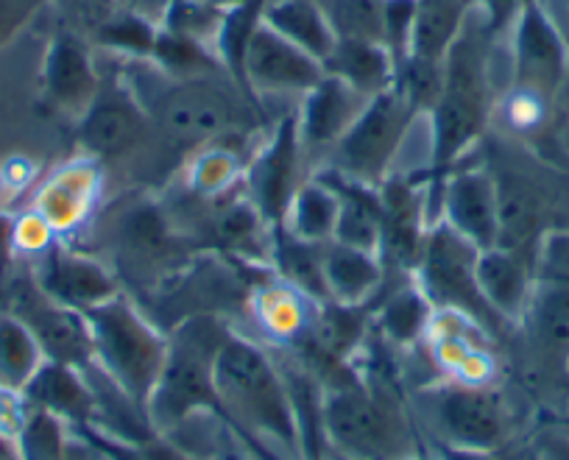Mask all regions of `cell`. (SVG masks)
<instances>
[{
  "mask_svg": "<svg viewBox=\"0 0 569 460\" xmlns=\"http://www.w3.org/2000/svg\"><path fill=\"white\" fill-rule=\"evenodd\" d=\"M430 216L456 229L475 249H491L500 243V201L491 173L480 162L478 153L441 177V182L430 184Z\"/></svg>",
  "mask_w": 569,
  "mask_h": 460,
  "instance_id": "cell-15",
  "label": "cell"
},
{
  "mask_svg": "<svg viewBox=\"0 0 569 460\" xmlns=\"http://www.w3.org/2000/svg\"><path fill=\"white\" fill-rule=\"evenodd\" d=\"M556 112L561 120H569V68H567V76H563V81H561V90H558Z\"/></svg>",
  "mask_w": 569,
  "mask_h": 460,
  "instance_id": "cell-43",
  "label": "cell"
},
{
  "mask_svg": "<svg viewBox=\"0 0 569 460\" xmlns=\"http://www.w3.org/2000/svg\"><path fill=\"white\" fill-rule=\"evenodd\" d=\"M42 12H48L46 0H0V48L18 40Z\"/></svg>",
  "mask_w": 569,
  "mask_h": 460,
  "instance_id": "cell-35",
  "label": "cell"
},
{
  "mask_svg": "<svg viewBox=\"0 0 569 460\" xmlns=\"http://www.w3.org/2000/svg\"><path fill=\"white\" fill-rule=\"evenodd\" d=\"M558 148H561L563 160L569 162V120H561V126H558Z\"/></svg>",
  "mask_w": 569,
  "mask_h": 460,
  "instance_id": "cell-44",
  "label": "cell"
},
{
  "mask_svg": "<svg viewBox=\"0 0 569 460\" xmlns=\"http://www.w3.org/2000/svg\"><path fill=\"white\" fill-rule=\"evenodd\" d=\"M101 87V53L79 31L53 20L40 62V107L76 126Z\"/></svg>",
  "mask_w": 569,
  "mask_h": 460,
  "instance_id": "cell-13",
  "label": "cell"
},
{
  "mask_svg": "<svg viewBox=\"0 0 569 460\" xmlns=\"http://www.w3.org/2000/svg\"><path fill=\"white\" fill-rule=\"evenodd\" d=\"M313 173L325 177L338 196V221H336V238L332 240L347 246H358V249H369V251L380 249V232H382L380 190L371 188V184L341 177V173H332V171H313Z\"/></svg>",
  "mask_w": 569,
  "mask_h": 460,
  "instance_id": "cell-23",
  "label": "cell"
},
{
  "mask_svg": "<svg viewBox=\"0 0 569 460\" xmlns=\"http://www.w3.org/2000/svg\"><path fill=\"white\" fill-rule=\"evenodd\" d=\"M336 221H338V196L330 188L325 177L319 173H308L302 184L293 193L291 204L284 210L282 223L293 238L305 240V243H330L336 238Z\"/></svg>",
  "mask_w": 569,
  "mask_h": 460,
  "instance_id": "cell-27",
  "label": "cell"
},
{
  "mask_svg": "<svg viewBox=\"0 0 569 460\" xmlns=\"http://www.w3.org/2000/svg\"><path fill=\"white\" fill-rule=\"evenodd\" d=\"M234 73L266 112L288 114L325 76V64L279 37L257 14L240 42Z\"/></svg>",
  "mask_w": 569,
  "mask_h": 460,
  "instance_id": "cell-12",
  "label": "cell"
},
{
  "mask_svg": "<svg viewBox=\"0 0 569 460\" xmlns=\"http://www.w3.org/2000/svg\"><path fill=\"white\" fill-rule=\"evenodd\" d=\"M416 427L425 438L452 454H483L528 441L539 424L533 413L539 404L525 393L522 386L506 382H463L430 380L416 386L408 402Z\"/></svg>",
  "mask_w": 569,
  "mask_h": 460,
  "instance_id": "cell-3",
  "label": "cell"
},
{
  "mask_svg": "<svg viewBox=\"0 0 569 460\" xmlns=\"http://www.w3.org/2000/svg\"><path fill=\"white\" fill-rule=\"evenodd\" d=\"M321 271H325L327 301L341 307L369 304L386 284V266L377 251L338 243V240L325 243Z\"/></svg>",
  "mask_w": 569,
  "mask_h": 460,
  "instance_id": "cell-21",
  "label": "cell"
},
{
  "mask_svg": "<svg viewBox=\"0 0 569 460\" xmlns=\"http://www.w3.org/2000/svg\"><path fill=\"white\" fill-rule=\"evenodd\" d=\"M218 413L257 460H305L291 380L266 347L229 330L216 358Z\"/></svg>",
  "mask_w": 569,
  "mask_h": 460,
  "instance_id": "cell-2",
  "label": "cell"
},
{
  "mask_svg": "<svg viewBox=\"0 0 569 460\" xmlns=\"http://www.w3.org/2000/svg\"><path fill=\"white\" fill-rule=\"evenodd\" d=\"M260 20L321 64L336 46V34L319 0H262Z\"/></svg>",
  "mask_w": 569,
  "mask_h": 460,
  "instance_id": "cell-25",
  "label": "cell"
},
{
  "mask_svg": "<svg viewBox=\"0 0 569 460\" xmlns=\"http://www.w3.org/2000/svg\"><path fill=\"white\" fill-rule=\"evenodd\" d=\"M297 112V109H293ZM288 112L279 120H273L254 146L249 148L243 166V193L249 196L251 204L260 210V216L279 229L284 210L291 204L293 193L302 184V171L308 168L305 162L302 142L297 131V114ZM310 173V171H308Z\"/></svg>",
  "mask_w": 569,
  "mask_h": 460,
  "instance_id": "cell-14",
  "label": "cell"
},
{
  "mask_svg": "<svg viewBox=\"0 0 569 460\" xmlns=\"http://www.w3.org/2000/svg\"><path fill=\"white\" fill-rule=\"evenodd\" d=\"M533 3L569 53V0H533Z\"/></svg>",
  "mask_w": 569,
  "mask_h": 460,
  "instance_id": "cell-38",
  "label": "cell"
},
{
  "mask_svg": "<svg viewBox=\"0 0 569 460\" xmlns=\"http://www.w3.org/2000/svg\"><path fill=\"white\" fill-rule=\"evenodd\" d=\"M101 460H107V458H103V454H101Z\"/></svg>",
  "mask_w": 569,
  "mask_h": 460,
  "instance_id": "cell-47",
  "label": "cell"
},
{
  "mask_svg": "<svg viewBox=\"0 0 569 460\" xmlns=\"http://www.w3.org/2000/svg\"><path fill=\"white\" fill-rule=\"evenodd\" d=\"M31 273L53 301L70 307L76 313H84L90 307L123 293L107 262L76 246H68L64 240H53L46 251H40Z\"/></svg>",
  "mask_w": 569,
  "mask_h": 460,
  "instance_id": "cell-18",
  "label": "cell"
},
{
  "mask_svg": "<svg viewBox=\"0 0 569 460\" xmlns=\"http://www.w3.org/2000/svg\"><path fill=\"white\" fill-rule=\"evenodd\" d=\"M227 332L216 313L188 316L168 332L166 360L146 404L160 438H168L196 416L218 413L216 358Z\"/></svg>",
  "mask_w": 569,
  "mask_h": 460,
  "instance_id": "cell-7",
  "label": "cell"
},
{
  "mask_svg": "<svg viewBox=\"0 0 569 460\" xmlns=\"http://www.w3.org/2000/svg\"><path fill=\"white\" fill-rule=\"evenodd\" d=\"M433 304L425 299L413 279H402L375 310V330L393 349H413L425 341L433 319Z\"/></svg>",
  "mask_w": 569,
  "mask_h": 460,
  "instance_id": "cell-26",
  "label": "cell"
},
{
  "mask_svg": "<svg viewBox=\"0 0 569 460\" xmlns=\"http://www.w3.org/2000/svg\"><path fill=\"white\" fill-rule=\"evenodd\" d=\"M421 114L425 112L410 101L402 87L393 84L377 92L316 171L341 173L355 182L380 188L397 171L405 142Z\"/></svg>",
  "mask_w": 569,
  "mask_h": 460,
  "instance_id": "cell-10",
  "label": "cell"
},
{
  "mask_svg": "<svg viewBox=\"0 0 569 460\" xmlns=\"http://www.w3.org/2000/svg\"><path fill=\"white\" fill-rule=\"evenodd\" d=\"M92 363L112 377L131 399L149 404L166 360L168 336L126 293L84 310Z\"/></svg>",
  "mask_w": 569,
  "mask_h": 460,
  "instance_id": "cell-8",
  "label": "cell"
},
{
  "mask_svg": "<svg viewBox=\"0 0 569 460\" xmlns=\"http://www.w3.org/2000/svg\"><path fill=\"white\" fill-rule=\"evenodd\" d=\"M199 458L201 460H257L254 452H251L238 436H234V430L223 419L212 427L210 438H207V443L201 447Z\"/></svg>",
  "mask_w": 569,
  "mask_h": 460,
  "instance_id": "cell-36",
  "label": "cell"
},
{
  "mask_svg": "<svg viewBox=\"0 0 569 460\" xmlns=\"http://www.w3.org/2000/svg\"><path fill=\"white\" fill-rule=\"evenodd\" d=\"M23 402L29 408L48 410L62 419L70 430H84L92 421V391L87 386L81 369L46 360L29 388L23 391Z\"/></svg>",
  "mask_w": 569,
  "mask_h": 460,
  "instance_id": "cell-22",
  "label": "cell"
},
{
  "mask_svg": "<svg viewBox=\"0 0 569 460\" xmlns=\"http://www.w3.org/2000/svg\"><path fill=\"white\" fill-rule=\"evenodd\" d=\"M48 12L57 23L79 31L81 37L96 42L109 23L123 14L118 0H46Z\"/></svg>",
  "mask_w": 569,
  "mask_h": 460,
  "instance_id": "cell-33",
  "label": "cell"
},
{
  "mask_svg": "<svg viewBox=\"0 0 569 460\" xmlns=\"http://www.w3.org/2000/svg\"><path fill=\"white\" fill-rule=\"evenodd\" d=\"M325 243H305L284 229L273 232L271 266L284 284H291L316 304H330L325 290V271H321Z\"/></svg>",
  "mask_w": 569,
  "mask_h": 460,
  "instance_id": "cell-30",
  "label": "cell"
},
{
  "mask_svg": "<svg viewBox=\"0 0 569 460\" xmlns=\"http://www.w3.org/2000/svg\"><path fill=\"white\" fill-rule=\"evenodd\" d=\"M447 460H536V452H533V443H530V438H528V441L511 443V447L497 449V452L452 454V458H447Z\"/></svg>",
  "mask_w": 569,
  "mask_h": 460,
  "instance_id": "cell-40",
  "label": "cell"
},
{
  "mask_svg": "<svg viewBox=\"0 0 569 460\" xmlns=\"http://www.w3.org/2000/svg\"><path fill=\"white\" fill-rule=\"evenodd\" d=\"M70 427L48 410L26 404L23 421L14 436L20 460H62L64 447L70 441Z\"/></svg>",
  "mask_w": 569,
  "mask_h": 460,
  "instance_id": "cell-31",
  "label": "cell"
},
{
  "mask_svg": "<svg viewBox=\"0 0 569 460\" xmlns=\"http://www.w3.org/2000/svg\"><path fill=\"white\" fill-rule=\"evenodd\" d=\"M142 449H146L149 460H201L199 454L188 452V449H182L179 443L168 441V438H160V436H157L154 441L142 443Z\"/></svg>",
  "mask_w": 569,
  "mask_h": 460,
  "instance_id": "cell-41",
  "label": "cell"
},
{
  "mask_svg": "<svg viewBox=\"0 0 569 460\" xmlns=\"http://www.w3.org/2000/svg\"><path fill=\"white\" fill-rule=\"evenodd\" d=\"M536 257L511 246H491L478 254V284L486 304L497 313V319L508 327L519 324L525 307L533 290Z\"/></svg>",
  "mask_w": 569,
  "mask_h": 460,
  "instance_id": "cell-20",
  "label": "cell"
},
{
  "mask_svg": "<svg viewBox=\"0 0 569 460\" xmlns=\"http://www.w3.org/2000/svg\"><path fill=\"white\" fill-rule=\"evenodd\" d=\"M107 193V168L90 157H76L57 171L34 193L31 212L40 216L57 240H70L84 232Z\"/></svg>",
  "mask_w": 569,
  "mask_h": 460,
  "instance_id": "cell-17",
  "label": "cell"
},
{
  "mask_svg": "<svg viewBox=\"0 0 569 460\" xmlns=\"http://www.w3.org/2000/svg\"><path fill=\"white\" fill-rule=\"evenodd\" d=\"M508 343L525 393L550 416H563L569 360V229L541 240L530 301Z\"/></svg>",
  "mask_w": 569,
  "mask_h": 460,
  "instance_id": "cell-5",
  "label": "cell"
},
{
  "mask_svg": "<svg viewBox=\"0 0 569 460\" xmlns=\"http://www.w3.org/2000/svg\"><path fill=\"white\" fill-rule=\"evenodd\" d=\"M563 380H567V408H563V416H569V360H567V377H563Z\"/></svg>",
  "mask_w": 569,
  "mask_h": 460,
  "instance_id": "cell-46",
  "label": "cell"
},
{
  "mask_svg": "<svg viewBox=\"0 0 569 460\" xmlns=\"http://www.w3.org/2000/svg\"><path fill=\"white\" fill-rule=\"evenodd\" d=\"M0 290H3L9 313L18 316L34 332L48 360L73 366V369H84L92 363V341L84 316L53 301L37 284L34 273L29 271L3 279Z\"/></svg>",
  "mask_w": 569,
  "mask_h": 460,
  "instance_id": "cell-16",
  "label": "cell"
},
{
  "mask_svg": "<svg viewBox=\"0 0 569 460\" xmlns=\"http://www.w3.org/2000/svg\"><path fill=\"white\" fill-rule=\"evenodd\" d=\"M536 460H569V432L556 419L545 421L530 436Z\"/></svg>",
  "mask_w": 569,
  "mask_h": 460,
  "instance_id": "cell-37",
  "label": "cell"
},
{
  "mask_svg": "<svg viewBox=\"0 0 569 460\" xmlns=\"http://www.w3.org/2000/svg\"><path fill=\"white\" fill-rule=\"evenodd\" d=\"M369 98L363 92L352 90L343 84L336 76L325 73L316 87H310L297 103V131L299 142H302L305 162L308 171L313 173L321 162L327 160V153L338 146L349 126L358 120Z\"/></svg>",
  "mask_w": 569,
  "mask_h": 460,
  "instance_id": "cell-19",
  "label": "cell"
},
{
  "mask_svg": "<svg viewBox=\"0 0 569 460\" xmlns=\"http://www.w3.org/2000/svg\"><path fill=\"white\" fill-rule=\"evenodd\" d=\"M46 352L34 332L12 316L9 310H0V391L23 397L29 382L37 371L46 366Z\"/></svg>",
  "mask_w": 569,
  "mask_h": 460,
  "instance_id": "cell-29",
  "label": "cell"
},
{
  "mask_svg": "<svg viewBox=\"0 0 569 460\" xmlns=\"http://www.w3.org/2000/svg\"><path fill=\"white\" fill-rule=\"evenodd\" d=\"M397 62L382 42L336 40L330 57L325 59V73L336 76L366 98H375L377 92L397 84Z\"/></svg>",
  "mask_w": 569,
  "mask_h": 460,
  "instance_id": "cell-24",
  "label": "cell"
},
{
  "mask_svg": "<svg viewBox=\"0 0 569 460\" xmlns=\"http://www.w3.org/2000/svg\"><path fill=\"white\" fill-rule=\"evenodd\" d=\"M114 59L126 84L149 112L157 134L184 160L199 148L216 142L240 140L254 146L257 137L273 123L234 70L221 68L199 76H171L149 57Z\"/></svg>",
  "mask_w": 569,
  "mask_h": 460,
  "instance_id": "cell-1",
  "label": "cell"
},
{
  "mask_svg": "<svg viewBox=\"0 0 569 460\" xmlns=\"http://www.w3.org/2000/svg\"><path fill=\"white\" fill-rule=\"evenodd\" d=\"M62 460H101V452H98V449L92 447L84 436H79V432H70V441H68V447H64Z\"/></svg>",
  "mask_w": 569,
  "mask_h": 460,
  "instance_id": "cell-42",
  "label": "cell"
},
{
  "mask_svg": "<svg viewBox=\"0 0 569 460\" xmlns=\"http://www.w3.org/2000/svg\"><path fill=\"white\" fill-rule=\"evenodd\" d=\"M319 419L325 443L343 460H427L408 402L380 371H336L319 388Z\"/></svg>",
  "mask_w": 569,
  "mask_h": 460,
  "instance_id": "cell-6",
  "label": "cell"
},
{
  "mask_svg": "<svg viewBox=\"0 0 569 460\" xmlns=\"http://www.w3.org/2000/svg\"><path fill=\"white\" fill-rule=\"evenodd\" d=\"M101 87L96 98L73 126L76 146L84 157L101 162H129L140 168L146 157H173L166 142L157 134L149 112L134 96L126 79L120 76L118 59L109 51H101Z\"/></svg>",
  "mask_w": 569,
  "mask_h": 460,
  "instance_id": "cell-9",
  "label": "cell"
},
{
  "mask_svg": "<svg viewBox=\"0 0 569 460\" xmlns=\"http://www.w3.org/2000/svg\"><path fill=\"white\" fill-rule=\"evenodd\" d=\"M413 18L416 0H386V7H382V46L388 48L397 68L408 59Z\"/></svg>",
  "mask_w": 569,
  "mask_h": 460,
  "instance_id": "cell-34",
  "label": "cell"
},
{
  "mask_svg": "<svg viewBox=\"0 0 569 460\" xmlns=\"http://www.w3.org/2000/svg\"><path fill=\"white\" fill-rule=\"evenodd\" d=\"M550 419H556V421H558V424H561V427H563V430H567V432H569V416H550Z\"/></svg>",
  "mask_w": 569,
  "mask_h": 460,
  "instance_id": "cell-45",
  "label": "cell"
},
{
  "mask_svg": "<svg viewBox=\"0 0 569 460\" xmlns=\"http://www.w3.org/2000/svg\"><path fill=\"white\" fill-rule=\"evenodd\" d=\"M475 153L491 173L500 201V246L539 254L547 234L569 229V162L536 151L491 126Z\"/></svg>",
  "mask_w": 569,
  "mask_h": 460,
  "instance_id": "cell-4",
  "label": "cell"
},
{
  "mask_svg": "<svg viewBox=\"0 0 569 460\" xmlns=\"http://www.w3.org/2000/svg\"><path fill=\"white\" fill-rule=\"evenodd\" d=\"M472 3L475 0H416L408 57L436 64L445 62Z\"/></svg>",
  "mask_w": 569,
  "mask_h": 460,
  "instance_id": "cell-28",
  "label": "cell"
},
{
  "mask_svg": "<svg viewBox=\"0 0 569 460\" xmlns=\"http://www.w3.org/2000/svg\"><path fill=\"white\" fill-rule=\"evenodd\" d=\"M336 40L382 42L386 0H319Z\"/></svg>",
  "mask_w": 569,
  "mask_h": 460,
  "instance_id": "cell-32",
  "label": "cell"
},
{
  "mask_svg": "<svg viewBox=\"0 0 569 460\" xmlns=\"http://www.w3.org/2000/svg\"><path fill=\"white\" fill-rule=\"evenodd\" d=\"M173 0H118V7L126 14H134V18L146 20L151 26H162V20L168 18V9H171Z\"/></svg>",
  "mask_w": 569,
  "mask_h": 460,
  "instance_id": "cell-39",
  "label": "cell"
},
{
  "mask_svg": "<svg viewBox=\"0 0 569 460\" xmlns=\"http://www.w3.org/2000/svg\"><path fill=\"white\" fill-rule=\"evenodd\" d=\"M478 254L480 249H475L445 221L430 223L419 262H416L413 282L433 304V310L467 316L475 324L483 327L495 341H508L511 327L497 319V313L480 293Z\"/></svg>",
  "mask_w": 569,
  "mask_h": 460,
  "instance_id": "cell-11",
  "label": "cell"
}]
</instances>
